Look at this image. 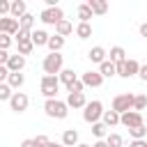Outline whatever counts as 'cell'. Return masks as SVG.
Segmentation results:
<instances>
[{
    "instance_id": "13",
    "label": "cell",
    "mask_w": 147,
    "mask_h": 147,
    "mask_svg": "<svg viewBox=\"0 0 147 147\" xmlns=\"http://www.w3.org/2000/svg\"><path fill=\"white\" fill-rule=\"evenodd\" d=\"M23 14H28V5H25L23 0H14V2L9 5V16L18 21V18H21Z\"/></svg>"
},
{
    "instance_id": "42",
    "label": "cell",
    "mask_w": 147,
    "mask_h": 147,
    "mask_svg": "<svg viewBox=\"0 0 147 147\" xmlns=\"http://www.w3.org/2000/svg\"><path fill=\"white\" fill-rule=\"evenodd\" d=\"M7 60H9V53H7V51H0V67H5Z\"/></svg>"
},
{
    "instance_id": "29",
    "label": "cell",
    "mask_w": 147,
    "mask_h": 147,
    "mask_svg": "<svg viewBox=\"0 0 147 147\" xmlns=\"http://www.w3.org/2000/svg\"><path fill=\"white\" fill-rule=\"evenodd\" d=\"M78 18H80V23H90V18H92V9L85 2L78 5Z\"/></svg>"
},
{
    "instance_id": "39",
    "label": "cell",
    "mask_w": 147,
    "mask_h": 147,
    "mask_svg": "<svg viewBox=\"0 0 147 147\" xmlns=\"http://www.w3.org/2000/svg\"><path fill=\"white\" fill-rule=\"evenodd\" d=\"M14 37H16V41H23V39H30V32H25V30L18 28V32H16Z\"/></svg>"
},
{
    "instance_id": "3",
    "label": "cell",
    "mask_w": 147,
    "mask_h": 147,
    "mask_svg": "<svg viewBox=\"0 0 147 147\" xmlns=\"http://www.w3.org/2000/svg\"><path fill=\"white\" fill-rule=\"evenodd\" d=\"M101 115H103V103H101L99 99H94V101H87V103H85V110H83V119H85V122L96 124Z\"/></svg>"
},
{
    "instance_id": "35",
    "label": "cell",
    "mask_w": 147,
    "mask_h": 147,
    "mask_svg": "<svg viewBox=\"0 0 147 147\" xmlns=\"http://www.w3.org/2000/svg\"><path fill=\"white\" fill-rule=\"evenodd\" d=\"M11 94H14V92H11V87H9L7 83H0V101H9V99H11Z\"/></svg>"
},
{
    "instance_id": "8",
    "label": "cell",
    "mask_w": 147,
    "mask_h": 147,
    "mask_svg": "<svg viewBox=\"0 0 147 147\" xmlns=\"http://www.w3.org/2000/svg\"><path fill=\"white\" fill-rule=\"evenodd\" d=\"M119 124H124L126 129H133V126H140V124H145V119H142V113L129 110V113H122V115H119Z\"/></svg>"
},
{
    "instance_id": "24",
    "label": "cell",
    "mask_w": 147,
    "mask_h": 147,
    "mask_svg": "<svg viewBox=\"0 0 147 147\" xmlns=\"http://www.w3.org/2000/svg\"><path fill=\"white\" fill-rule=\"evenodd\" d=\"M23 83H25V76H23V74H9V78H7V85H9L11 90H18Z\"/></svg>"
},
{
    "instance_id": "4",
    "label": "cell",
    "mask_w": 147,
    "mask_h": 147,
    "mask_svg": "<svg viewBox=\"0 0 147 147\" xmlns=\"http://www.w3.org/2000/svg\"><path fill=\"white\" fill-rule=\"evenodd\" d=\"M113 110H115L117 115H122V113H129V110H133V94H131V92L117 94V96L113 99Z\"/></svg>"
},
{
    "instance_id": "2",
    "label": "cell",
    "mask_w": 147,
    "mask_h": 147,
    "mask_svg": "<svg viewBox=\"0 0 147 147\" xmlns=\"http://www.w3.org/2000/svg\"><path fill=\"white\" fill-rule=\"evenodd\" d=\"M62 64H64V60H62L60 53H48V55L44 57V62H41L46 76H57V74L62 71Z\"/></svg>"
},
{
    "instance_id": "50",
    "label": "cell",
    "mask_w": 147,
    "mask_h": 147,
    "mask_svg": "<svg viewBox=\"0 0 147 147\" xmlns=\"http://www.w3.org/2000/svg\"><path fill=\"white\" fill-rule=\"evenodd\" d=\"M0 32H2V30H0Z\"/></svg>"
},
{
    "instance_id": "36",
    "label": "cell",
    "mask_w": 147,
    "mask_h": 147,
    "mask_svg": "<svg viewBox=\"0 0 147 147\" xmlns=\"http://www.w3.org/2000/svg\"><path fill=\"white\" fill-rule=\"evenodd\" d=\"M9 46H11V37L5 34V32H0V51H7Z\"/></svg>"
},
{
    "instance_id": "19",
    "label": "cell",
    "mask_w": 147,
    "mask_h": 147,
    "mask_svg": "<svg viewBox=\"0 0 147 147\" xmlns=\"http://www.w3.org/2000/svg\"><path fill=\"white\" fill-rule=\"evenodd\" d=\"M74 32V25L67 21V18H62L60 23H55V34H60V37H67V34H71Z\"/></svg>"
},
{
    "instance_id": "14",
    "label": "cell",
    "mask_w": 147,
    "mask_h": 147,
    "mask_svg": "<svg viewBox=\"0 0 147 147\" xmlns=\"http://www.w3.org/2000/svg\"><path fill=\"white\" fill-rule=\"evenodd\" d=\"M48 37H51V34H48L46 30H32V32H30V39H32L34 46H46V44H48Z\"/></svg>"
},
{
    "instance_id": "12",
    "label": "cell",
    "mask_w": 147,
    "mask_h": 147,
    "mask_svg": "<svg viewBox=\"0 0 147 147\" xmlns=\"http://www.w3.org/2000/svg\"><path fill=\"white\" fill-rule=\"evenodd\" d=\"M0 30H2L5 34L14 37V34L18 32V21L11 18V16H5V18H0Z\"/></svg>"
},
{
    "instance_id": "25",
    "label": "cell",
    "mask_w": 147,
    "mask_h": 147,
    "mask_svg": "<svg viewBox=\"0 0 147 147\" xmlns=\"http://www.w3.org/2000/svg\"><path fill=\"white\" fill-rule=\"evenodd\" d=\"M103 124L106 126H115V124H119V115L115 113V110H103Z\"/></svg>"
},
{
    "instance_id": "22",
    "label": "cell",
    "mask_w": 147,
    "mask_h": 147,
    "mask_svg": "<svg viewBox=\"0 0 147 147\" xmlns=\"http://www.w3.org/2000/svg\"><path fill=\"white\" fill-rule=\"evenodd\" d=\"M46 46L51 48V53H60V48L64 46V37L53 34V37H48V44H46Z\"/></svg>"
},
{
    "instance_id": "18",
    "label": "cell",
    "mask_w": 147,
    "mask_h": 147,
    "mask_svg": "<svg viewBox=\"0 0 147 147\" xmlns=\"http://www.w3.org/2000/svg\"><path fill=\"white\" fill-rule=\"evenodd\" d=\"M87 57H90L92 62L101 64V62H106V48H103V46H94V48H90Z\"/></svg>"
},
{
    "instance_id": "33",
    "label": "cell",
    "mask_w": 147,
    "mask_h": 147,
    "mask_svg": "<svg viewBox=\"0 0 147 147\" xmlns=\"http://www.w3.org/2000/svg\"><path fill=\"white\" fill-rule=\"evenodd\" d=\"M92 133L101 140V138H106V136H108V126H106L103 122H96V124H92Z\"/></svg>"
},
{
    "instance_id": "27",
    "label": "cell",
    "mask_w": 147,
    "mask_h": 147,
    "mask_svg": "<svg viewBox=\"0 0 147 147\" xmlns=\"http://www.w3.org/2000/svg\"><path fill=\"white\" fill-rule=\"evenodd\" d=\"M147 108V94H133V110L140 113Z\"/></svg>"
},
{
    "instance_id": "37",
    "label": "cell",
    "mask_w": 147,
    "mask_h": 147,
    "mask_svg": "<svg viewBox=\"0 0 147 147\" xmlns=\"http://www.w3.org/2000/svg\"><path fill=\"white\" fill-rule=\"evenodd\" d=\"M32 142H34V147H48V136H37V138H32Z\"/></svg>"
},
{
    "instance_id": "47",
    "label": "cell",
    "mask_w": 147,
    "mask_h": 147,
    "mask_svg": "<svg viewBox=\"0 0 147 147\" xmlns=\"http://www.w3.org/2000/svg\"><path fill=\"white\" fill-rule=\"evenodd\" d=\"M48 147H64L62 142H48Z\"/></svg>"
},
{
    "instance_id": "26",
    "label": "cell",
    "mask_w": 147,
    "mask_h": 147,
    "mask_svg": "<svg viewBox=\"0 0 147 147\" xmlns=\"http://www.w3.org/2000/svg\"><path fill=\"white\" fill-rule=\"evenodd\" d=\"M76 34H78V39L92 37V25H90V23H78V25H76Z\"/></svg>"
},
{
    "instance_id": "5",
    "label": "cell",
    "mask_w": 147,
    "mask_h": 147,
    "mask_svg": "<svg viewBox=\"0 0 147 147\" xmlns=\"http://www.w3.org/2000/svg\"><path fill=\"white\" fill-rule=\"evenodd\" d=\"M57 87H60V78H57V76H46V74H44V78H41V94H44L46 99H55Z\"/></svg>"
},
{
    "instance_id": "28",
    "label": "cell",
    "mask_w": 147,
    "mask_h": 147,
    "mask_svg": "<svg viewBox=\"0 0 147 147\" xmlns=\"http://www.w3.org/2000/svg\"><path fill=\"white\" fill-rule=\"evenodd\" d=\"M129 136H131L133 140H145V136H147V126H145V124L133 126V129H129Z\"/></svg>"
},
{
    "instance_id": "21",
    "label": "cell",
    "mask_w": 147,
    "mask_h": 147,
    "mask_svg": "<svg viewBox=\"0 0 147 147\" xmlns=\"http://www.w3.org/2000/svg\"><path fill=\"white\" fill-rule=\"evenodd\" d=\"M99 74H101L103 78H113V76H117L115 64H113L110 60H106V62H101V64H99Z\"/></svg>"
},
{
    "instance_id": "9",
    "label": "cell",
    "mask_w": 147,
    "mask_h": 147,
    "mask_svg": "<svg viewBox=\"0 0 147 147\" xmlns=\"http://www.w3.org/2000/svg\"><path fill=\"white\" fill-rule=\"evenodd\" d=\"M9 106H11L14 113H23V110H28L30 99H28V94H23V92H14L11 99H9Z\"/></svg>"
},
{
    "instance_id": "17",
    "label": "cell",
    "mask_w": 147,
    "mask_h": 147,
    "mask_svg": "<svg viewBox=\"0 0 147 147\" xmlns=\"http://www.w3.org/2000/svg\"><path fill=\"white\" fill-rule=\"evenodd\" d=\"M85 5L92 9V14H99V16L108 11V2H106V0H87Z\"/></svg>"
},
{
    "instance_id": "23",
    "label": "cell",
    "mask_w": 147,
    "mask_h": 147,
    "mask_svg": "<svg viewBox=\"0 0 147 147\" xmlns=\"http://www.w3.org/2000/svg\"><path fill=\"white\" fill-rule=\"evenodd\" d=\"M32 25H34V16H32V14H23V16L18 18V28H21V30L32 32Z\"/></svg>"
},
{
    "instance_id": "48",
    "label": "cell",
    "mask_w": 147,
    "mask_h": 147,
    "mask_svg": "<svg viewBox=\"0 0 147 147\" xmlns=\"http://www.w3.org/2000/svg\"><path fill=\"white\" fill-rule=\"evenodd\" d=\"M76 147H90V145H85V142H78V145H76Z\"/></svg>"
},
{
    "instance_id": "1",
    "label": "cell",
    "mask_w": 147,
    "mask_h": 147,
    "mask_svg": "<svg viewBox=\"0 0 147 147\" xmlns=\"http://www.w3.org/2000/svg\"><path fill=\"white\" fill-rule=\"evenodd\" d=\"M44 110H46V115L53 117V119H64V117L69 115L67 103L60 101V99H46V101H44Z\"/></svg>"
},
{
    "instance_id": "41",
    "label": "cell",
    "mask_w": 147,
    "mask_h": 147,
    "mask_svg": "<svg viewBox=\"0 0 147 147\" xmlns=\"http://www.w3.org/2000/svg\"><path fill=\"white\" fill-rule=\"evenodd\" d=\"M138 76H140L142 80H147V64H140V69H138Z\"/></svg>"
},
{
    "instance_id": "16",
    "label": "cell",
    "mask_w": 147,
    "mask_h": 147,
    "mask_svg": "<svg viewBox=\"0 0 147 147\" xmlns=\"http://www.w3.org/2000/svg\"><path fill=\"white\" fill-rule=\"evenodd\" d=\"M62 145L64 147H76L78 145V131L76 129H67L62 133Z\"/></svg>"
},
{
    "instance_id": "6",
    "label": "cell",
    "mask_w": 147,
    "mask_h": 147,
    "mask_svg": "<svg viewBox=\"0 0 147 147\" xmlns=\"http://www.w3.org/2000/svg\"><path fill=\"white\" fill-rule=\"evenodd\" d=\"M62 18H64V11H62L60 7H46V9L39 14V21L46 23V25H55V23H60Z\"/></svg>"
},
{
    "instance_id": "43",
    "label": "cell",
    "mask_w": 147,
    "mask_h": 147,
    "mask_svg": "<svg viewBox=\"0 0 147 147\" xmlns=\"http://www.w3.org/2000/svg\"><path fill=\"white\" fill-rule=\"evenodd\" d=\"M129 147H147V140H133Z\"/></svg>"
},
{
    "instance_id": "38",
    "label": "cell",
    "mask_w": 147,
    "mask_h": 147,
    "mask_svg": "<svg viewBox=\"0 0 147 147\" xmlns=\"http://www.w3.org/2000/svg\"><path fill=\"white\" fill-rule=\"evenodd\" d=\"M9 5H11V2H7V0H0V18H5V16L9 14Z\"/></svg>"
},
{
    "instance_id": "7",
    "label": "cell",
    "mask_w": 147,
    "mask_h": 147,
    "mask_svg": "<svg viewBox=\"0 0 147 147\" xmlns=\"http://www.w3.org/2000/svg\"><path fill=\"white\" fill-rule=\"evenodd\" d=\"M138 69H140L138 60H129V57H126L122 64H115V71H117V76H122V78H131V76H136Z\"/></svg>"
},
{
    "instance_id": "34",
    "label": "cell",
    "mask_w": 147,
    "mask_h": 147,
    "mask_svg": "<svg viewBox=\"0 0 147 147\" xmlns=\"http://www.w3.org/2000/svg\"><path fill=\"white\" fill-rule=\"evenodd\" d=\"M83 90H85V85H83V80H78V78L67 87V92H69V94H83Z\"/></svg>"
},
{
    "instance_id": "40",
    "label": "cell",
    "mask_w": 147,
    "mask_h": 147,
    "mask_svg": "<svg viewBox=\"0 0 147 147\" xmlns=\"http://www.w3.org/2000/svg\"><path fill=\"white\" fill-rule=\"evenodd\" d=\"M7 78H9V71H7V67H0V83H7Z\"/></svg>"
},
{
    "instance_id": "32",
    "label": "cell",
    "mask_w": 147,
    "mask_h": 147,
    "mask_svg": "<svg viewBox=\"0 0 147 147\" xmlns=\"http://www.w3.org/2000/svg\"><path fill=\"white\" fill-rule=\"evenodd\" d=\"M60 80H62V83L69 87V85L76 80V74H74V69H62V71H60Z\"/></svg>"
},
{
    "instance_id": "31",
    "label": "cell",
    "mask_w": 147,
    "mask_h": 147,
    "mask_svg": "<svg viewBox=\"0 0 147 147\" xmlns=\"http://www.w3.org/2000/svg\"><path fill=\"white\" fill-rule=\"evenodd\" d=\"M106 145H108V147H122V145H124V138H122L119 133H108V136H106Z\"/></svg>"
},
{
    "instance_id": "15",
    "label": "cell",
    "mask_w": 147,
    "mask_h": 147,
    "mask_svg": "<svg viewBox=\"0 0 147 147\" xmlns=\"http://www.w3.org/2000/svg\"><path fill=\"white\" fill-rule=\"evenodd\" d=\"M64 103H67V108H85L87 99H85V94H69Z\"/></svg>"
},
{
    "instance_id": "30",
    "label": "cell",
    "mask_w": 147,
    "mask_h": 147,
    "mask_svg": "<svg viewBox=\"0 0 147 147\" xmlns=\"http://www.w3.org/2000/svg\"><path fill=\"white\" fill-rule=\"evenodd\" d=\"M32 48H34V44H32V39H23V41H18V55H30L32 53Z\"/></svg>"
},
{
    "instance_id": "46",
    "label": "cell",
    "mask_w": 147,
    "mask_h": 147,
    "mask_svg": "<svg viewBox=\"0 0 147 147\" xmlns=\"http://www.w3.org/2000/svg\"><path fill=\"white\" fill-rule=\"evenodd\" d=\"M90 147H108V145H106V140H96V142L90 145Z\"/></svg>"
},
{
    "instance_id": "11",
    "label": "cell",
    "mask_w": 147,
    "mask_h": 147,
    "mask_svg": "<svg viewBox=\"0 0 147 147\" xmlns=\"http://www.w3.org/2000/svg\"><path fill=\"white\" fill-rule=\"evenodd\" d=\"M80 80H83L85 87H99V85L103 83V76H101L99 71H85Z\"/></svg>"
},
{
    "instance_id": "20",
    "label": "cell",
    "mask_w": 147,
    "mask_h": 147,
    "mask_svg": "<svg viewBox=\"0 0 147 147\" xmlns=\"http://www.w3.org/2000/svg\"><path fill=\"white\" fill-rule=\"evenodd\" d=\"M124 60H126L124 48H122V46H113V48H110V62H113V64H122Z\"/></svg>"
},
{
    "instance_id": "49",
    "label": "cell",
    "mask_w": 147,
    "mask_h": 147,
    "mask_svg": "<svg viewBox=\"0 0 147 147\" xmlns=\"http://www.w3.org/2000/svg\"><path fill=\"white\" fill-rule=\"evenodd\" d=\"M145 126H147V122H145Z\"/></svg>"
},
{
    "instance_id": "45",
    "label": "cell",
    "mask_w": 147,
    "mask_h": 147,
    "mask_svg": "<svg viewBox=\"0 0 147 147\" xmlns=\"http://www.w3.org/2000/svg\"><path fill=\"white\" fill-rule=\"evenodd\" d=\"M21 147H34V142H32V138H28V140H23V142H21Z\"/></svg>"
},
{
    "instance_id": "10",
    "label": "cell",
    "mask_w": 147,
    "mask_h": 147,
    "mask_svg": "<svg viewBox=\"0 0 147 147\" xmlns=\"http://www.w3.org/2000/svg\"><path fill=\"white\" fill-rule=\"evenodd\" d=\"M5 67H7V71H9V74H21V69L25 67V57H23V55H18V53H16V55H9V60H7V64H5Z\"/></svg>"
},
{
    "instance_id": "44",
    "label": "cell",
    "mask_w": 147,
    "mask_h": 147,
    "mask_svg": "<svg viewBox=\"0 0 147 147\" xmlns=\"http://www.w3.org/2000/svg\"><path fill=\"white\" fill-rule=\"evenodd\" d=\"M138 30H140V37H145V39H147V23H142Z\"/></svg>"
}]
</instances>
